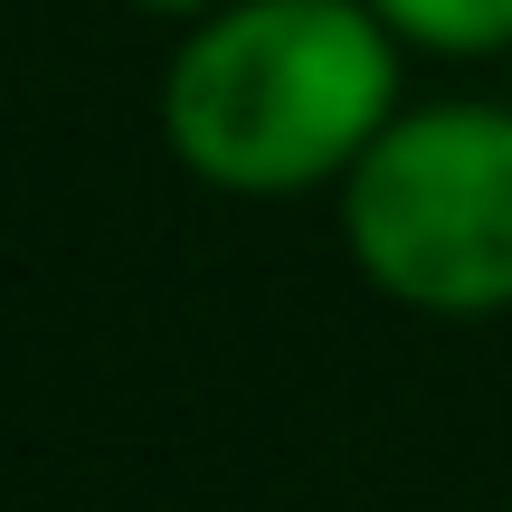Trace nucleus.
Returning a JSON list of instances; mask_svg holds the SVG:
<instances>
[{
    "label": "nucleus",
    "instance_id": "obj_2",
    "mask_svg": "<svg viewBox=\"0 0 512 512\" xmlns=\"http://www.w3.org/2000/svg\"><path fill=\"white\" fill-rule=\"evenodd\" d=\"M342 256L380 304L427 323L512 313V105L437 95L399 105L389 133L332 190Z\"/></svg>",
    "mask_w": 512,
    "mask_h": 512
},
{
    "label": "nucleus",
    "instance_id": "obj_1",
    "mask_svg": "<svg viewBox=\"0 0 512 512\" xmlns=\"http://www.w3.org/2000/svg\"><path fill=\"white\" fill-rule=\"evenodd\" d=\"M399 57L370 0H219L162 67V143L228 200L342 190L408 105Z\"/></svg>",
    "mask_w": 512,
    "mask_h": 512
},
{
    "label": "nucleus",
    "instance_id": "obj_4",
    "mask_svg": "<svg viewBox=\"0 0 512 512\" xmlns=\"http://www.w3.org/2000/svg\"><path fill=\"white\" fill-rule=\"evenodd\" d=\"M124 10H143V19H171V29H190V19H209L219 0H124Z\"/></svg>",
    "mask_w": 512,
    "mask_h": 512
},
{
    "label": "nucleus",
    "instance_id": "obj_3",
    "mask_svg": "<svg viewBox=\"0 0 512 512\" xmlns=\"http://www.w3.org/2000/svg\"><path fill=\"white\" fill-rule=\"evenodd\" d=\"M408 57H512V0H370Z\"/></svg>",
    "mask_w": 512,
    "mask_h": 512
}]
</instances>
